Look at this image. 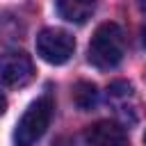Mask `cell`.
Instances as JSON below:
<instances>
[{
	"mask_svg": "<svg viewBox=\"0 0 146 146\" xmlns=\"http://www.w3.org/2000/svg\"><path fill=\"white\" fill-rule=\"evenodd\" d=\"M139 9H141V11H146V0H139Z\"/></svg>",
	"mask_w": 146,
	"mask_h": 146,
	"instance_id": "obj_9",
	"label": "cell"
},
{
	"mask_svg": "<svg viewBox=\"0 0 146 146\" xmlns=\"http://www.w3.org/2000/svg\"><path fill=\"white\" fill-rule=\"evenodd\" d=\"M141 41H144V48H146V27H144V32H141Z\"/></svg>",
	"mask_w": 146,
	"mask_h": 146,
	"instance_id": "obj_10",
	"label": "cell"
},
{
	"mask_svg": "<svg viewBox=\"0 0 146 146\" xmlns=\"http://www.w3.org/2000/svg\"><path fill=\"white\" fill-rule=\"evenodd\" d=\"M84 141L89 146H128V132L121 123L103 119L84 130Z\"/></svg>",
	"mask_w": 146,
	"mask_h": 146,
	"instance_id": "obj_5",
	"label": "cell"
},
{
	"mask_svg": "<svg viewBox=\"0 0 146 146\" xmlns=\"http://www.w3.org/2000/svg\"><path fill=\"white\" fill-rule=\"evenodd\" d=\"M73 103L80 110H84V112L91 110V107H96V103H98V89H96V84L87 82V80L75 82V87H73Z\"/></svg>",
	"mask_w": 146,
	"mask_h": 146,
	"instance_id": "obj_7",
	"label": "cell"
},
{
	"mask_svg": "<svg viewBox=\"0 0 146 146\" xmlns=\"http://www.w3.org/2000/svg\"><path fill=\"white\" fill-rule=\"evenodd\" d=\"M34 78V62L23 50H7L0 55V82L11 89L30 84Z\"/></svg>",
	"mask_w": 146,
	"mask_h": 146,
	"instance_id": "obj_4",
	"label": "cell"
},
{
	"mask_svg": "<svg viewBox=\"0 0 146 146\" xmlns=\"http://www.w3.org/2000/svg\"><path fill=\"white\" fill-rule=\"evenodd\" d=\"M57 14L75 25L87 23L96 11V0H55Z\"/></svg>",
	"mask_w": 146,
	"mask_h": 146,
	"instance_id": "obj_6",
	"label": "cell"
},
{
	"mask_svg": "<svg viewBox=\"0 0 146 146\" xmlns=\"http://www.w3.org/2000/svg\"><path fill=\"white\" fill-rule=\"evenodd\" d=\"M52 114H55V103L48 94L36 98L34 103H30V107L23 112L21 121L16 123L14 144L16 146H34L46 135V130L52 121Z\"/></svg>",
	"mask_w": 146,
	"mask_h": 146,
	"instance_id": "obj_2",
	"label": "cell"
},
{
	"mask_svg": "<svg viewBox=\"0 0 146 146\" xmlns=\"http://www.w3.org/2000/svg\"><path fill=\"white\" fill-rule=\"evenodd\" d=\"M7 112V98H5V94L0 91V116Z\"/></svg>",
	"mask_w": 146,
	"mask_h": 146,
	"instance_id": "obj_8",
	"label": "cell"
},
{
	"mask_svg": "<svg viewBox=\"0 0 146 146\" xmlns=\"http://www.w3.org/2000/svg\"><path fill=\"white\" fill-rule=\"evenodd\" d=\"M144 146H146V135H144Z\"/></svg>",
	"mask_w": 146,
	"mask_h": 146,
	"instance_id": "obj_11",
	"label": "cell"
},
{
	"mask_svg": "<svg viewBox=\"0 0 146 146\" xmlns=\"http://www.w3.org/2000/svg\"><path fill=\"white\" fill-rule=\"evenodd\" d=\"M34 46H36V55L52 66L66 64L75 52V39L59 27H43L36 34Z\"/></svg>",
	"mask_w": 146,
	"mask_h": 146,
	"instance_id": "obj_3",
	"label": "cell"
},
{
	"mask_svg": "<svg viewBox=\"0 0 146 146\" xmlns=\"http://www.w3.org/2000/svg\"><path fill=\"white\" fill-rule=\"evenodd\" d=\"M125 55V34L121 30L119 23H100L89 41V48H87V59L96 66V68H114L121 64Z\"/></svg>",
	"mask_w": 146,
	"mask_h": 146,
	"instance_id": "obj_1",
	"label": "cell"
}]
</instances>
